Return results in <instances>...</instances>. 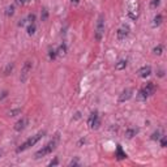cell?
Instances as JSON below:
<instances>
[{"label": "cell", "instance_id": "obj_16", "mask_svg": "<svg viewBox=\"0 0 167 167\" xmlns=\"http://www.w3.org/2000/svg\"><path fill=\"white\" fill-rule=\"evenodd\" d=\"M58 54L59 55H65V52H67V46H65V43H63V44H60V47L58 48Z\"/></svg>", "mask_w": 167, "mask_h": 167}, {"label": "cell", "instance_id": "obj_14", "mask_svg": "<svg viewBox=\"0 0 167 167\" xmlns=\"http://www.w3.org/2000/svg\"><path fill=\"white\" fill-rule=\"evenodd\" d=\"M116 157H117V159H124V158H127V154L125 153H123V150L120 146H117V150H116Z\"/></svg>", "mask_w": 167, "mask_h": 167}, {"label": "cell", "instance_id": "obj_29", "mask_svg": "<svg viewBox=\"0 0 167 167\" xmlns=\"http://www.w3.org/2000/svg\"><path fill=\"white\" fill-rule=\"evenodd\" d=\"M78 165V162L77 161H72V162H69V166H77Z\"/></svg>", "mask_w": 167, "mask_h": 167}, {"label": "cell", "instance_id": "obj_15", "mask_svg": "<svg viewBox=\"0 0 167 167\" xmlns=\"http://www.w3.org/2000/svg\"><path fill=\"white\" fill-rule=\"evenodd\" d=\"M13 13H15V5H9V7H7V9H5V16H12Z\"/></svg>", "mask_w": 167, "mask_h": 167}, {"label": "cell", "instance_id": "obj_20", "mask_svg": "<svg viewBox=\"0 0 167 167\" xmlns=\"http://www.w3.org/2000/svg\"><path fill=\"white\" fill-rule=\"evenodd\" d=\"M159 4H161V0H152V3H150V8L155 9L157 7H159Z\"/></svg>", "mask_w": 167, "mask_h": 167}, {"label": "cell", "instance_id": "obj_7", "mask_svg": "<svg viewBox=\"0 0 167 167\" xmlns=\"http://www.w3.org/2000/svg\"><path fill=\"white\" fill-rule=\"evenodd\" d=\"M128 34H129V28L127 25H123L122 28H119V30H117V33H116L119 41H124V39L128 37Z\"/></svg>", "mask_w": 167, "mask_h": 167}, {"label": "cell", "instance_id": "obj_30", "mask_svg": "<svg viewBox=\"0 0 167 167\" xmlns=\"http://www.w3.org/2000/svg\"><path fill=\"white\" fill-rule=\"evenodd\" d=\"M25 22H26V20H21V21L18 22V26H24V25H25Z\"/></svg>", "mask_w": 167, "mask_h": 167}, {"label": "cell", "instance_id": "obj_26", "mask_svg": "<svg viewBox=\"0 0 167 167\" xmlns=\"http://www.w3.org/2000/svg\"><path fill=\"white\" fill-rule=\"evenodd\" d=\"M166 145H167V140H166L165 136H162L161 137V146L162 148H166Z\"/></svg>", "mask_w": 167, "mask_h": 167}, {"label": "cell", "instance_id": "obj_34", "mask_svg": "<svg viewBox=\"0 0 167 167\" xmlns=\"http://www.w3.org/2000/svg\"><path fill=\"white\" fill-rule=\"evenodd\" d=\"M0 157H1V152H0Z\"/></svg>", "mask_w": 167, "mask_h": 167}, {"label": "cell", "instance_id": "obj_17", "mask_svg": "<svg viewBox=\"0 0 167 167\" xmlns=\"http://www.w3.org/2000/svg\"><path fill=\"white\" fill-rule=\"evenodd\" d=\"M41 18H42V21H47V18H48V11L46 8L42 9V15H41Z\"/></svg>", "mask_w": 167, "mask_h": 167}, {"label": "cell", "instance_id": "obj_31", "mask_svg": "<svg viewBox=\"0 0 167 167\" xmlns=\"http://www.w3.org/2000/svg\"><path fill=\"white\" fill-rule=\"evenodd\" d=\"M158 76H159V77H163V71H159V72H158Z\"/></svg>", "mask_w": 167, "mask_h": 167}, {"label": "cell", "instance_id": "obj_18", "mask_svg": "<svg viewBox=\"0 0 167 167\" xmlns=\"http://www.w3.org/2000/svg\"><path fill=\"white\" fill-rule=\"evenodd\" d=\"M34 33H35V24H30L28 26V34L31 35V34H34Z\"/></svg>", "mask_w": 167, "mask_h": 167}, {"label": "cell", "instance_id": "obj_23", "mask_svg": "<svg viewBox=\"0 0 167 167\" xmlns=\"http://www.w3.org/2000/svg\"><path fill=\"white\" fill-rule=\"evenodd\" d=\"M161 139V133L158 132V131H157V132H154L152 135V140H154V141H158V140Z\"/></svg>", "mask_w": 167, "mask_h": 167}, {"label": "cell", "instance_id": "obj_3", "mask_svg": "<svg viewBox=\"0 0 167 167\" xmlns=\"http://www.w3.org/2000/svg\"><path fill=\"white\" fill-rule=\"evenodd\" d=\"M55 148H56V140H52V141L46 144L43 148L39 149L38 152L35 153V158H41V157H44V155L50 154V153H52L55 150Z\"/></svg>", "mask_w": 167, "mask_h": 167}, {"label": "cell", "instance_id": "obj_13", "mask_svg": "<svg viewBox=\"0 0 167 167\" xmlns=\"http://www.w3.org/2000/svg\"><path fill=\"white\" fill-rule=\"evenodd\" d=\"M162 20H163L162 15H157L154 17V20H153V28H157V26L161 25L162 24Z\"/></svg>", "mask_w": 167, "mask_h": 167}, {"label": "cell", "instance_id": "obj_4", "mask_svg": "<svg viewBox=\"0 0 167 167\" xmlns=\"http://www.w3.org/2000/svg\"><path fill=\"white\" fill-rule=\"evenodd\" d=\"M104 34V17L102 15L98 17V21H97V26H96V33H94V37H96V39L98 42L102 39Z\"/></svg>", "mask_w": 167, "mask_h": 167}, {"label": "cell", "instance_id": "obj_19", "mask_svg": "<svg viewBox=\"0 0 167 167\" xmlns=\"http://www.w3.org/2000/svg\"><path fill=\"white\" fill-rule=\"evenodd\" d=\"M12 69H13V63H9L8 65H7L5 71H4V74H5V76H8V74L12 72Z\"/></svg>", "mask_w": 167, "mask_h": 167}, {"label": "cell", "instance_id": "obj_25", "mask_svg": "<svg viewBox=\"0 0 167 167\" xmlns=\"http://www.w3.org/2000/svg\"><path fill=\"white\" fill-rule=\"evenodd\" d=\"M28 21L30 22V24H34V21H35V15L34 13H30V15L28 16Z\"/></svg>", "mask_w": 167, "mask_h": 167}, {"label": "cell", "instance_id": "obj_33", "mask_svg": "<svg viewBox=\"0 0 167 167\" xmlns=\"http://www.w3.org/2000/svg\"><path fill=\"white\" fill-rule=\"evenodd\" d=\"M71 1H72V3H74V4H77V3H78V0H71Z\"/></svg>", "mask_w": 167, "mask_h": 167}, {"label": "cell", "instance_id": "obj_2", "mask_svg": "<svg viewBox=\"0 0 167 167\" xmlns=\"http://www.w3.org/2000/svg\"><path fill=\"white\" fill-rule=\"evenodd\" d=\"M154 91H155L154 82H148L141 90L139 91V94H137V99H139V101H146V99H148V97L152 96Z\"/></svg>", "mask_w": 167, "mask_h": 167}, {"label": "cell", "instance_id": "obj_8", "mask_svg": "<svg viewBox=\"0 0 167 167\" xmlns=\"http://www.w3.org/2000/svg\"><path fill=\"white\" fill-rule=\"evenodd\" d=\"M132 94H133V90H132V89H125V90H123L122 94L119 96V99H117V102H119V103L125 102V101H128L129 98L132 97Z\"/></svg>", "mask_w": 167, "mask_h": 167}, {"label": "cell", "instance_id": "obj_1", "mask_svg": "<svg viewBox=\"0 0 167 167\" xmlns=\"http://www.w3.org/2000/svg\"><path fill=\"white\" fill-rule=\"evenodd\" d=\"M44 135H46V132H39V133H37V135L31 136L30 139H28L24 144H21V145H20L18 148H17V150H16V152H17V153H20V152H24V150L29 149L30 146H34L35 144H37V142H38L39 140H41Z\"/></svg>", "mask_w": 167, "mask_h": 167}, {"label": "cell", "instance_id": "obj_9", "mask_svg": "<svg viewBox=\"0 0 167 167\" xmlns=\"http://www.w3.org/2000/svg\"><path fill=\"white\" fill-rule=\"evenodd\" d=\"M26 125H28V119H26V117H22V119H20L18 122L15 124V129L17 131V132H21L22 129L26 128Z\"/></svg>", "mask_w": 167, "mask_h": 167}, {"label": "cell", "instance_id": "obj_27", "mask_svg": "<svg viewBox=\"0 0 167 167\" xmlns=\"http://www.w3.org/2000/svg\"><path fill=\"white\" fill-rule=\"evenodd\" d=\"M58 163H59V159H58V158H55L54 161H51L50 163H48V166H51V167H52V166H56Z\"/></svg>", "mask_w": 167, "mask_h": 167}, {"label": "cell", "instance_id": "obj_21", "mask_svg": "<svg viewBox=\"0 0 167 167\" xmlns=\"http://www.w3.org/2000/svg\"><path fill=\"white\" fill-rule=\"evenodd\" d=\"M56 55H58L56 50H50V52H48V56H50L51 60H55V59H56Z\"/></svg>", "mask_w": 167, "mask_h": 167}, {"label": "cell", "instance_id": "obj_24", "mask_svg": "<svg viewBox=\"0 0 167 167\" xmlns=\"http://www.w3.org/2000/svg\"><path fill=\"white\" fill-rule=\"evenodd\" d=\"M18 114H21V110L20 109H15V110L9 111V116H16V115H18Z\"/></svg>", "mask_w": 167, "mask_h": 167}, {"label": "cell", "instance_id": "obj_22", "mask_svg": "<svg viewBox=\"0 0 167 167\" xmlns=\"http://www.w3.org/2000/svg\"><path fill=\"white\" fill-rule=\"evenodd\" d=\"M153 52H154L155 55H161V54H162V46H161V44H158L157 47H154Z\"/></svg>", "mask_w": 167, "mask_h": 167}, {"label": "cell", "instance_id": "obj_12", "mask_svg": "<svg viewBox=\"0 0 167 167\" xmlns=\"http://www.w3.org/2000/svg\"><path fill=\"white\" fill-rule=\"evenodd\" d=\"M127 63H128V61H127L125 59H122V60H119V61L116 63V65H115V69H116V71L124 69V68L127 67Z\"/></svg>", "mask_w": 167, "mask_h": 167}, {"label": "cell", "instance_id": "obj_32", "mask_svg": "<svg viewBox=\"0 0 167 167\" xmlns=\"http://www.w3.org/2000/svg\"><path fill=\"white\" fill-rule=\"evenodd\" d=\"M84 142H85V140H84V139H82V140H80V142H78V145H82Z\"/></svg>", "mask_w": 167, "mask_h": 167}, {"label": "cell", "instance_id": "obj_6", "mask_svg": "<svg viewBox=\"0 0 167 167\" xmlns=\"http://www.w3.org/2000/svg\"><path fill=\"white\" fill-rule=\"evenodd\" d=\"M99 124H101V120H99V116H98V112L94 111V112H91L89 119H88V125H89L90 128L97 129L98 127H99Z\"/></svg>", "mask_w": 167, "mask_h": 167}, {"label": "cell", "instance_id": "obj_5", "mask_svg": "<svg viewBox=\"0 0 167 167\" xmlns=\"http://www.w3.org/2000/svg\"><path fill=\"white\" fill-rule=\"evenodd\" d=\"M31 68H33L31 61L30 60L25 61L24 67H22V69H21V74H20V81H21V82H26V80H28L29 74H30V72H31Z\"/></svg>", "mask_w": 167, "mask_h": 167}, {"label": "cell", "instance_id": "obj_28", "mask_svg": "<svg viewBox=\"0 0 167 167\" xmlns=\"http://www.w3.org/2000/svg\"><path fill=\"white\" fill-rule=\"evenodd\" d=\"M28 1H30V0H16V3L20 5H22V4H25V3H28Z\"/></svg>", "mask_w": 167, "mask_h": 167}, {"label": "cell", "instance_id": "obj_10", "mask_svg": "<svg viewBox=\"0 0 167 167\" xmlns=\"http://www.w3.org/2000/svg\"><path fill=\"white\" fill-rule=\"evenodd\" d=\"M139 76L140 77H142V78H146L148 76H150V73H152V68L149 67V65H146V67H142V68H140L139 69Z\"/></svg>", "mask_w": 167, "mask_h": 167}, {"label": "cell", "instance_id": "obj_11", "mask_svg": "<svg viewBox=\"0 0 167 167\" xmlns=\"http://www.w3.org/2000/svg\"><path fill=\"white\" fill-rule=\"evenodd\" d=\"M137 133H139V129L137 128H128L125 131V137L127 139H133Z\"/></svg>", "mask_w": 167, "mask_h": 167}]
</instances>
